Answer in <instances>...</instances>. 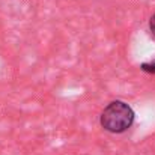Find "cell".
I'll use <instances>...</instances> for the list:
<instances>
[{
    "instance_id": "6da1fadb",
    "label": "cell",
    "mask_w": 155,
    "mask_h": 155,
    "mask_svg": "<svg viewBox=\"0 0 155 155\" xmlns=\"http://www.w3.org/2000/svg\"><path fill=\"white\" fill-rule=\"evenodd\" d=\"M136 120V111L128 103L114 100L103 108L100 114V125L111 134H122L128 131Z\"/></svg>"
},
{
    "instance_id": "7a4b0ae2",
    "label": "cell",
    "mask_w": 155,
    "mask_h": 155,
    "mask_svg": "<svg viewBox=\"0 0 155 155\" xmlns=\"http://www.w3.org/2000/svg\"><path fill=\"white\" fill-rule=\"evenodd\" d=\"M140 69L143 72H148V74H155V60H151V62H143L140 65Z\"/></svg>"
},
{
    "instance_id": "3957f363",
    "label": "cell",
    "mask_w": 155,
    "mask_h": 155,
    "mask_svg": "<svg viewBox=\"0 0 155 155\" xmlns=\"http://www.w3.org/2000/svg\"><path fill=\"white\" fill-rule=\"evenodd\" d=\"M149 32L152 33V36L155 38V14L149 18Z\"/></svg>"
}]
</instances>
